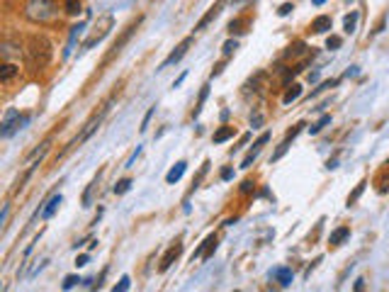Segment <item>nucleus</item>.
<instances>
[{
    "label": "nucleus",
    "instance_id": "nucleus-4",
    "mask_svg": "<svg viewBox=\"0 0 389 292\" xmlns=\"http://www.w3.org/2000/svg\"><path fill=\"white\" fill-rule=\"evenodd\" d=\"M115 27V15L112 12H107V15H102L97 22H95V27H93V32H90V37L83 42V49H93L95 44H100L107 34H110V29Z\"/></svg>",
    "mask_w": 389,
    "mask_h": 292
},
{
    "label": "nucleus",
    "instance_id": "nucleus-8",
    "mask_svg": "<svg viewBox=\"0 0 389 292\" xmlns=\"http://www.w3.org/2000/svg\"><path fill=\"white\" fill-rule=\"evenodd\" d=\"M217 246H219V239H217V234H209L199 246H197V251L193 253V263L194 258H202V261H209L212 256H214V251H217Z\"/></svg>",
    "mask_w": 389,
    "mask_h": 292
},
{
    "label": "nucleus",
    "instance_id": "nucleus-29",
    "mask_svg": "<svg viewBox=\"0 0 389 292\" xmlns=\"http://www.w3.org/2000/svg\"><path fill=\"white\" fill-rule=\"evenodd\" d=\"M129 188H131V178H122L115 185V195H124V193H129Z\"/></svg>",
    "mask_w": 389,
    "mask_h": 292
},
{
    "label": "nucleus",
    "instance_id": "nucleus-13",
    "mask_svg": "<svg viewBox=\"0 0 389 292\" xmlns=\"http://www.w3.org/2000/svg\"><path fill=\"white\" fill-rule=\"evenodd\" d=\"M331 27H333L331 15H319V17H314V20H312V32H314V34H326Z\"/></svg>",
    "mask_w": 389,
    "mask_h": 292
},
{
    "label": "nucleus",
    "instance_id": "nucleus-3",
    "mask_svg": "<svg viewBox=\"0 0 389 292\" xmlns=\"http://www.w3.org/2000/svg\"><path fill=\"white\" fill-rule=\"evenodd\" d=\"M141 22H144V15H139L136 20H131L129 24L124 27V32H122V34L117 37V42L112 44V49H110V51L105 54V59H102V69H105L107 64H112V61H115V59H117V56L122 54V49H124V47L129 44V39L134 37V34H136V29L141 27Z\"/></svg>",
    "mask_w": 389,
    "mask_h": 292
},
{
    "label": "nucleus",
    "instance_id": "nucleus-40",
    "mask_svg": "<svg viewBox=\"0 0 389 292\" xmlns=\"http://www.w3.org/2000/svg\"><path fill=\"white\" fill-rule=\"evenodd\" d=\"M251 190H256V183H253V180H243V183H241V193L248 195Z\"/></svg>",
    "mask_w": 389,
    "mask_h": 292
},
{
    "label": "nucleus",
    "instance_id": "nucleus-24",
    "mask_svg": "<svg viewBox=\"0 0 389 292\" xmlns=\"http://www.w3.org/2000/svg\"><path fill=\"white\" fill-rule=\"evenodd\" d=\"M355 27H358V12L345 15V20H343V29H345V34H353V32H355Z\"/></svg>",
    "mask_w": 389,
    "mask_h": 292
},
{
    "label": "nucleus",
    "instance_id": "nucleus-42",
    "mask_svg": "<svg viewBox=\"0 0 389 292\" xmlns=\"http://www.w3.org/2000/svg\"><path fill=\"white\" fill-rule=\"evenodd\" d=\"M234 178V168H221V180H231Z\"/></svg>",
    "mask_w": 389,
    "mask_h": 292
},
{
    "label": "nucleus",
    "instance_id": "nucleus-22",
    "mask_svg": "<svg viewBox=\"0 0 389 292\" xmlns=\"http://www.w3.org/2000/svg\"><path fill=\"white\" fill-rule=\"evenodd\" d=\"M299 95H302V85H299V83H292V85H287V90H285V95H282V102L290 105V102H294Z\"/></svg>",
    "mask_w": 389,
    "mask_h": 292
},
{
    "label": "nucleus",
    "instance_id": "nucleus-35",
    "mask_svg": "<svg viewBox=\"0 0 389 292\" xmlns=\"http://www.w3.org/2000/svg\"><path fill=\"white\" fill-rule=\"evenodd\" d=\"M302 51H304V42H297V44H292V47L287 49L285 56H297V54H302Z\"/></svg>",
    "mask_w": 389,
    "mask_h": 292
},
{
    "label": "nucleus",
    "instance_id": "nucleus-6",
    "mask_svg": "<svg viewBox=\"0 0 389 292\" xmlns=\"http://www.w3.org/2000/svg\"><path fill=\"white\" fill-rule=\"evenodd\" d=\"M27 122H29V117H27V115H20V110L10 107V110L5 112V117H2V129H0V137H2V139H10V137H12L17 129H22Z\"/></svg>",
    "mask_w": 389,
    "mask_h": 292
},
{
    "label": "nucleus",
    "instance_id": "nucleus-47",
    "mask_svg": "<svg viewBox=\"0 0 389 292\" xmlns=\"http://www.w3.org/2000/svg\"><path fill=\"white\" fill-rule=\"evenodd\" d=\"M309 80H312V83H316V80H319V73H316V71L309 73Z\"/></svg>",
    "mask_w": 389,
    "mask_h": 292
},
{
    "label": "nucleus",
    "instance_id": "nucleus-33",
    "mask_svg": "<svg viewBox=\"0 0 389 292\" xmlns=\"http://www.w3.org/2000/svg\"><path fill=\"white\" fill-rule=\"evenodd\" d=\"M287 148H290V142H287V139H285V142H282V144L277 146V151H275V153H272V158H270V161H280V158H282V156H285V153H287Z\"/></svg>",
    "mask_w": 389,
    "mask_h": 292
},
{
    "label": "nucleus",
    "instance_id": "nucleus-15",
    "mask_svg": "<svg viewBox=\"0 0 389 292\" xmlns=\"http://www.w3.org/2000/svg\"><path fill=\"white\" fill-rule=\"evenodd\" d=\"M185 168H188V163H185V161H178V163L166 173V183H168V185H175V183L185 175Z\"/></svg>",
    "mask_w": 389,
    "mask_h": 292
},
{
    "label": "nucleus",
    "instance_id": "nucleus-19",
    "mask_svg": "<svg viewBox=\"0 0 389 292\" xmlns=\"http://www.w3.org/2000/svg\"><path fill=\"white\" fill-rule=\"evenodd\" d=\"M0 54H2V61H10L12 56H20V54H22V47H20L17 42H2Z\"/></svg>",
    "mask_w": 389,
    "mask_h": 292
},
{
    "label": "nucleus",
    "instance_id": "nucleus-32",
    "mask_svg": "<svg viewBox=\"0 0 389 292\" xmlns=\"http://www.w3.org/2000/svg\"><path fill=\"white\" fill-rule=\"evenodd\" d=\"M340 44H343V39H340V37H336V34H331V37L326 39V49H331V51L340 49Z\"/></svg>",
    "mask_w": 389,
    "mask_h": 292
},
{
    "label": "nucleus",
    "instance_id": "nucleus-7",
    "mask_svg": "<svg viewBox=\"0 0 389 292\" xmlns=\"http://www.w3.org/2000/svg\"><path fill=\"white\" fill-rule=\"evenodd\" d=\"M193 42H194V37H185V39H183V42H180V44H178V47H175V49H173V51H170V54L166 56V61H163L161 66H158V71H163V69H168V66L178 64V61H180V59H183V56H185V54L190 51Z\"/></svg>",
    "mask_w": 389,
    "mask_h": 292
},
{
    "label": "nucleus",
    "instance_id": "nucleus-41",
    "mask_svg": "<svg viewBox=\"0 0 389 292\" xmlns=\"http://www.w3.org/2000/svg\"><path fill=\"white\" fill-rule=\"evenodd\" d=\"M224 66H226V59H224V61H219V64L212 69V78H214V75H219V73L224 71Z\"/></svg>",
    "mask_w": 389,
    "mask_h": 292
},
{
    "label": "nucleus",
    "instance_id": "nucleus-30",
    "mask_svg": "<svg viewBox=\"0 0 389 292\" xmlns=\"http://www.w3.org/2000/svg\"><path fill=\"white\" fill-rule=\"evenodd\" d=\"M239 49V42L236 39H229V42H224V47H221V54H224V59H229L234 51Z\"/></svg>",
    "mask_w": 389,
    "mask_h": 292
},
{
    "label": "nucleus",
    "instance_id": "nucleus-48",
    "mask_svg": "<svg viewBox=\"0 0 389 292\" xmlns=\"http://www.w3.org/2000/svg\"><path fill=\"white\" fill-rule=\"evenodd\" d=\"M324 2H326V0H314V5H316V7H321Z\"/></svg>",
    "mask_w": 389,
    "mask_h": 292
},
{
    "label": "nucleus",
    "instance_id": "nucleus-11",
    "mask_svg": "<svg viewBox=\"0 0 389 292\" xmlns=\"http://www.w3.org/2000/svg\"><path fill=\"white\" fill-rule=\"evenodd\" d=\"M180 256H183V243H180V241L170 243V248H168V251H166V256L161 258V273H163V270H168V268H170V266L180 258Z\"/></svg>",
    "mask_w": 389,
    "mask_h": 292
},
{
    "label": "nucleus",
    "instance_id": "nucleus-44",
    "mask_svg": "<svg viewBox=\"0 0 389 292\" xmlns=\"http://www.w3.org/2000/svg\"><path fill=\"white\" fill-rule=\"evenodd\" d=\"M251 124H253V129H258L260 124H263V115H256V117L251 120Z\"/></svg>",
    "mask_w": 389,
    "mask_h": 292
},
{
    "label": "nucleus",
    "instance_id": "nucleus-46",
    "mask_svg": "<svg viewBox=\"0 0 389 292\" xmlns=\"http://www.w3.org/2000/svg\"><path fill=\"white\" fill-rule=\"evenodd\" d=\"M183 80H185V73H183V75H180V78L173 83V88H180V85H183Z\"/></svg>",
    "mask_w": 389,
    "mask_h": 292
},
{
    "label": "nucleus",
    "instance_id": "nucleus-28",
    "mask_svg": "<svg viewBox=\"0 0 389 292\" xmlns=\"http://www.w3.org/2000/svg\"><path fill=\"white\" fill-rule=\"evenodd\" d=\"M338 83H340V78H333V80H324V83H321V85H319V88H316V90L312 93V97H316L319 93H326V90H331V88H336Z\"/></svg>",
    "mask_w": 389,
    "mask_h": 292
},
{
    "label": "nucleus",
    "instance_id": "nucleus-26",
    "mask_svg": "<svg viewBox=\"0 0 389 292\" xmlns=\"http://www.w3.org/2000/svg\"><path fill=\"white\" fill-rule=\"evenodd\" d=\"M97 180H100V178H95V180L88 185V190H85V195H83V207H90V205H93V193H95V188H97Z\"/></svg>",
    "mask_w": 389,
    "mask_h": 292
},
{
    "label": "nucleus",
    "instance_id": "nucleus-18",
    "mask_svg": "<svg viewBox=\"0 0 389 292\" xmlns=\"http://www.w3.org/2000/svg\"><path fill=\"white\" fill-rule=\"evenodd\" d=\"M345 239H350V226H338V229H333V231H331V236H328V246H340Z\"/></svg>",
    "mask_w": 389,
    "mask_h": 292
},
{
    "label": "nucleus",
    "instance_id": "nucleus-21",
    "mask_svg": "<svg viewBox=\"0 0 389 292\" xmlns=\"http://www.w3.org/2000/svg\"><path fill=\"white\" fill-rule=\"evenodd\" d=\"M272 278L280 283V288H290V285H292V270H290V268H277V270H272Z\"/></svg>",
    "mask_w": 389,
    "mask_h": 292
},
{
    "label": "nucleus",
    "instance_id": "nucleus-34",
    "mask_svg": "<svg viewBox=\"0 0 389 292\" xmlns=\"http://www.w3.org/2000/svg\"><path fill=\"white\" fill-rule=\"evenodd\" d=\"M78 283H83V280H80L78 275H68V278L64 280V290H73V288H75Z\"/></svg>",
    "mask_w": 389,
    "mask_h": 292
},
{
    "label": "nucleus",
    "instance_id": "nucleus-38",
    "mask_svg": "<svg viewBox=\"0 0 389 292\" xmlns=\"http://www.w3.org/2000/svg\"><path fill=\"white\" fill-rule=\"evenodd\" d=\"M7 217H10V205H2V217H0V229L5 231L7 226Z\"/></svg>",
    "mask_w": 389,
    "mask_h": 292
},
{
    "label": "nucleus",
    "instance_id": "nucleus-16",
    "mask_svg": "<svg viewBox=\"0 0 389 292\" xmlns=\"http://www.w3.org/2000/svg\"><path fill=\"white\" fill-rule=\"evenodd\" d=\"M251 24V17H234L229 24H226V29H229V34H243V32H248L246 27Z\"/></svg>",
    "mask_w": 389,
    "mask_h": 292
},
{
    "label": "nucleus",
    "instance_id": "nucleus-1",
    "mask_svg": "<svg viewBox=\"0 0 389 292\" xmlns=\"http://www.w3.org/2000/svg\"><path fill=\"white\" fill-rule=\"evenodd\" d=\"M51 54H54V47H51V42H49L44 34L29 37L27 51H24V56H27V69L34 73L44 71V69L49 66V61H51Z\"/></svg>",
    "mask_w": 389,
    "mask_h": 292
},
{
    "label": "nucleus",
    "instance_id": "nucleus-5",
    "mask_svg": "<svg viewBox=\"0 0 389 292\" xmlns=\"http://www.w3.org/2000/svg\"><path fill=\"white\" fill-rule=\"evenodd\" d=\"M107 112H110V100H107V102H105V105L100 107V112H95V115H93V117H90V120L85 122V127H83L80 137H78L75 142H71V146H68V148H73V146L83 144V142H88V139H90V137H93V134H95V132L100 129V124H102V120L107 117Z\"/></svg>",
    "mask_w": 389,
    "mask_h": 292
},
{
    "label": "nucleus",
    "instance_id": "nucleus-17",
    "mask_svg": "<svg viewBox=\"0 0 389 292\" xmlns=\"http://www.w3.org/2000/svg\"><path fill=\"white\" fill-rule=\"evenodd\" d=\"M234 137H236V127L224 124V127H219V129L214 132L212 142H214V144H224V142H229V139H234Z\"/></svg>",
    "mask_w": 389,
    "mask_h": 292
},
{
    "label": "nucleus",
    "instance_id": "nucleus-27",
    "mask_svg": "<svg viewBox=\"0 0 389 292\" xmlns=\"http://www.w3.org/2000/svg\"><path fill=\"white\" fill-rule=\"evenodd\" d=\"M80 7H83V2L80 0H64V10L68 15H78L80 12Z\"/></svg>",
    "mask_w": 389,
    "mask_h": 292
},
{
    "label": "nucleus",
    "instance_id": "nucleus-14",
    "mask_svg": "<svg viewBox=\"0 0 389 292\" xmlns=\"http://www.w3.org/2000/svg\"><path fill=\"white\" fill-rule=\"evenodd\" d=\"M20 75V69L12 64V61H2V66H0V83L2 85H7L12 78H17Z\"/></svg>",
    "mask_w": 389,
    "mask_h": 292
},
{
    "label": "nucleus",
    "instance_id": "nucleus-9",
    "mask_svg": "<svg viewBox=\"0 0 389 292\" xmlns=\"http://www.w3.org/2000/svg\"><path fill=\"white\" fill-rule=\"evenodd\" d=\"M267 142H270V132H263L258 139H256V144L248 148V153L243 156V161H241V168H251V163L258 158V153L263 151V146L267 144Z\"/></svg>",
    "mask_w": 389,
    "mask_h": 292
},
{
    "label": "nucleus",
    "instance_id": "nucleus-12",
    "mask_svg": "<svg viewBox=\"0 0 389 292\" xmlns=\"http://www.w3.org/2000/svg\"><path fill=\"white\" fill-rule=\"evenodd\" d=\"M49 146H51V137H47L42 144L37 146L32 153H29V158H27V166H39L42 163V158H44V153L49 151Z\"/></svg>",
    "mask_w": 389,
    "mask_h": 292
},
{
    "label": "nucleus",
    "instance_id": "nucleus-36",
    "mask_svg": "<svg viewBox=\"0 0 389 292\" xmlns=\"http://www.w3.org/2000/svg\"><path fill=\"white\" fill-rule=\"evenodd\" d=\"M292 10H294V2H282V5H280V10H277V15H280V17H287Z\"/></svg>",
    "mask_w": 389,
    "mask_h": 292
},
{
    "label": "nucleus",
    "instance_id": "nucleus-39",
    "mask_svg": "<svg viewBox=\"0 0 389 292\" xmlns=\"http://www.w3.org/2000/svg\"><path fill=\"white\" fill-rule=\"evenodd\" d=\"M153 112H156V105H153V107H151V110H148V112L144 115V122H141V132H146V127H148V122H151Z\"/></svg>",
    "mask_w": 389,
    "mask_h": 292
},
{
    "label": "nucleus",
    "instance_id": "nucleus-43",
    "mask_svg": "<svg viewBox=\"0 0 389 292\" xmlns=\"http://www.w3.org/2000/svg\"><path fill=\"white\" fill-rule=\"evenodd\" d=\"M88 261H90V258H88V253H83V256H78V258H75V266H78V268H83V266H88Z\"/></svg>",
    "mask_w": 389,
    "mask_h": 292
},
{
    "label": "nucleus",
    "instance_id": "nucleus-37",
    "mask_svg": "<svg viewBox=\"0 0 389 292\" xmlns=\"http://www.w3.org/2000/svg\"><path fill=\"white\" fill-rule=\"evenodd\" d=\"M129 285H131V280H129V275H124L117 285H115V292H124V290H129Z\"/></svg>",
    "mask_w": 389,
    "mask_h": 292
},
{
    "label": "nucleus",
    "instance_id": "nucleus-45",
    "mask_svg": "<svg viewBox=\"0 0 389 292\" xmlns=\"http://www.w3.org/2000/svg\"><path fill=\"white\" fill-rule=\"evenodd\" d=\"M355 290H358V292L365 290V280H363V278H358V280H355Z\"/></svg>",
    "mask_w": 389,
    "mask_h": 292
},
{
    "label": "nucleus",
    "instance_id": "nucleus-2",
    "mask_svg": "<svg viewBox=\"0 0 389 292\" xmlns=\"http://www.w3.org/2000/svg\"><path fill=\"white\" fill-rule=\"evenodd\" d=\"M22 15L34 24H49L59 17V5L56 0H24Z\"/></svg>",
    "mask_w": 389,
    "mask_h": 292
},
{
    "label": "nucleus",
    "instance_id": "nucleus-25",
    "mask_svg": "<svg viewBox=\"0 0 389 292\" xmlns=\"http://www.w3.org/2000/svg\"><path fill=\"white\" fill-rule=\"evenodd\" d=\"M207 95H209V85H202V90H199V97H197V105H194V117H199V112H202V105H204Z\"/></svg>",
    "mask_w": 389,
    "mask_h": 292
},
{
    "label": "nucleus",
    "instance_id": "nucleus-23",
    "mask_svg": "<svg viewBox=\"0 0 389 292\" xmlns=\"http://www.w3.org/2000/svg\"><path fill=\"white\" fill-rule=\"evenodd\" d=\"M365 188H367V180H360V183L355 185V190H353V193L348 195V200H345V205H348V207H353V205H355V202L360 200V195L365 193Z\"/></svg>",
    "mask_w": 389,
    "mask_h": 292
},
{
    "label": "nucleus",
    "instance_id": "nucleus-10",
    "mask_svg": "<svg viewBox=\"0 0 389 292\" xmlns=\"http://www.w3.org/2000/svg\"><path fill=\"white\" fill-rule=\"evenodd\" d=\"M224 2H226V0H217V2H214V5H212V7H209V10L202 15V17H199V22L194 24V32H202V29H207V27H209V24H212V22L219 17V12H221Z\"/></svg>",
    "mask_w": 389,
    "mask_h": 292
},
{
    "label": "nucleus",
    "instance_id": "nucleus-31",
    "mask_svg": "<svg viewBox=\"0 0 389 292\" xmlns=\"http://www.w3.org/2000/svg\"><path fill=\"white\" fill-rule=\"evenodd\" d=\"M326 124H331V115H324V117H321L319 122H314V124L309 127V132H312V134H319V132L324 129Z\"/></svg>",
    "mask_w": 389,
    "mask_h": 292
},
{
    "label": "nucleus",
    "instance_id": "nucleus-20",
    "mask_svg": "<svg viewBox=\"0 0 389 292\" xmlns=\"http://www.w3.org/2000/svg\"><path fill=\"white\" fill-rule=\"evenodd\" d=\"M61 202H64V197H61V195L56 193V195H54V197H51V200L47 202V207L42 210V217H44V219H51L54 215H56V210L61 207Z\"/></svg>",
    "mask_w": 389,
    "mask_h": 292
}]
</instances>
